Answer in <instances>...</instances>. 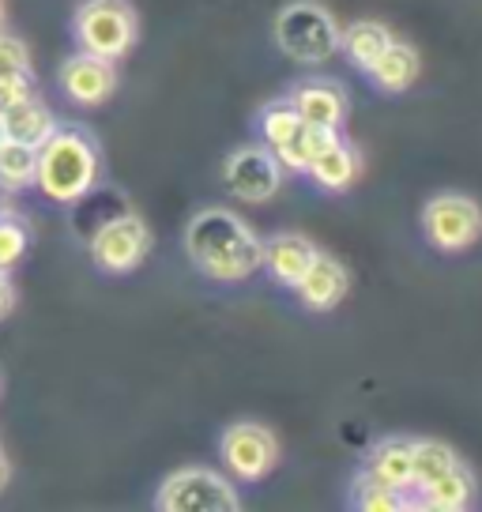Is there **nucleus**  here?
<instances>
[{"label":"nucleus","instance_id":"nucleus-27","mask_svg":"<svg viewBox=\"0 0 482 512\" xmlns=\"http://www.w3.org/2000/svg\"><path fill=\"white\" fill-rule=\"evenodd\" d=\"M38 95V83L34 76H4L0 80V110L16 106V102H27V98Z\"/></svg>","mask_w":482,"mask_h":512},{"label":"nucleus","instance_id":"nucleus-28","mask_svg":"<svg viewBox=\"0 0 482 512\" xmlns=\"http://www.w3.org/2000/svg\"><path fill=\"white\" fill-rule=\"evenodd\" d=\"M16 283H12V272H0V320H8L16 313Z\"/></svg>","mask_w":482,"mask_h":512},{"label":"nucleus","instance_id":"nucleus-9","mask_svg":"<svg viewBox=\"0 0 482 512\" xmlns=\"http://www.w3.org/2000/svg\"><path fill=\"white\" fill-rule=\"evenodd\" d=\"M219 456L238 482H260L279 464V441L260 422H234L219 437Z\"/></svg>","mask_w":482,"mask_h":512},{"label":"nucleus","instance_id":"nucleus-18","mask_svg":"<svg viewBox=\"0 0 482 512\" xmlns=\"http://www.w3.org/2000/svg\"><path fill=\"white\" fill-rule=\"evenodd\" d=\"M0 121H4V136H8V140L27 144V147H42L49 132L57 128V117H53V110H49L38 95L27 98V102L8 106V110H0Z\"/></svg>","mask_w":482,"mask_h":512},{"label":"nucleus","instance_id":"nucleus-23","mask_svg":"<svg viewBox=\"0 0 482 512\" xmlns=\"http://www.w3.org/2000/svg\"><path fill=\"white\" fill-rule=\"evenodd\" d=\"M302 128V117H298V110L290 106L287 98H275V102H268L264 110L257 113V136L260 144H268L275 151V147H283Z\"/></svg>","mask_w":482,"mask_h":512},{"label":"nucleus","instance_id":"nucleus-13","mask_svg":"<svg viewBox=\"0 0 482 512\" xmlns=\"http://www.w3.org/2000/svg\"><path fill=\"white\" fill-rule=\"evenodd\" d=\"M366 475L381 479L392 490H403L411 494L415 490V441L407 437H385L366 452V464H362Z\"/></svg>","mask_w":482,"mask_h":512},{"label":"nucleus","instance_id":"nucleus-32","mask_svg":"<svg viewBox=\"0 0 482 512\" xmlns=\"http://www.w3.org/2000/svg\"><path fill=\"white\" fill-rule=\"evenodd\" d=\"M0 388H4V384H0Z\"/></svg>","mask_w":482,"mask_h":512},{"label":"nucleus","instance_id":"nucleus-26","mask_svg":"<svg viewBox=\"0 0 482 512\" xmlns=\"http://www.w3.org/2000/svg\"><path fill=\"white\" fill-rule=\"evenodd\" d=\"M4 76H34L31 46L8 31H0V80Z\"/></svg>","mask_w":482,"mask_h":512},{"label":"nucleus","instance_id":"nucleus-22","mask_svg":"<svg viewBox=\"0 0 482 512\" xmlns=\"http://www.w3.org/2000/svg\"><path fill=\"white\" fill-rule=\"evenodd\" d=\"M34 174H38V147L4 140L0 144V192L34 189Z\"/></svg>","mask_w":482,"mask_h":512},{"label":"nucleus","instance_id":"nucleus-15","mask_svg":"<svg viewBox=\"0 0 482 512\" xmlns=\"http://www.w3.org/2000/svg\"><path fill=\"white\" fill-rule=\"evenodd\" d=\"M418 76H422V61H418L415 46L396 42V38H392L385 46V53L366 68V80H370L381 95H407L418 83Z\"/></svg>","mask_w":482,"mask_h":512},{"label":"nucleus","instance_id":"nucleus-11","mask_svg":"<svg viewBox=\"0 0 482 512\" xmlns=\"http://www.w3.org/2000/svg\"><path fill=\"white\" fill-rule=\"evenodd\" d=\"M287 102L298 110V117L306 125H321V128H343L347 110H351L343 83L328 80V76H306V80H298L290 87Z\"/></svg>","mask_w":482,"mask_h":512},{"label":"nucleus","instance_id":"nucleus-24","mask_svg":"<svg viewBox=\"0 0 482 512\" xmlns=\"http://www.w3.org/2000/svg\"><path fill=\"white\" fill-rule=\"evenodd\" d=\"M31 238L34 234H31V226H27L23 215L0 208V272H12L19 260L27 256Z\"/></svg>","mask_w":482,"mask_h":512},{"label":"nucleus","instance_id":"nucleus-16","mask_svg":"<svg viewBox=\"0 0 482 512\" xmlns=\"http://www.w3.org/2000/svg\"><path fill=\"white\" fill-rule=\"evenodd\" d=\"M415 501V509H426V512H464L471 501H475V475L467 471L464 464H456L452 471L445 475H437L434 482H426V486H418L411 490Z\"/></svg>","mask_w":482,"mask_h":512},{"label":"nucleus","instance_id":"nucleus-25","mask_svg":"<svg viewBox=\"0 0 482 512\" xmlns=\"http://www.w3.org/2000/svg\"><path fill=\"white\" fill-rule=\"evenodd\" d=\"M456 464H460V456L449 445H441V441H415V490L426 486V482H434L437 475L452 471Z\"/></svg>","mask_w":482,"mask_h":512},{"label":"nucleus","instance_id":"nucleus-12","mask_svg":"<svg viewBox=\"0 0 482 512\" xmlns=\"http://www.w3.org/2000/svg\"><path fill=\"white\" fill-rule=\"evenodd\" d=\"M347 290H351L347 264L332 253H321V249L309 260V268L302 272V279L294 283V294H298V302L306 305L309 313H328V309H336V305L347 298Z\"/></svg>","mask_w":482,"mask_h":512},{"label":"nucleus","instance_id":"nucleus-21","mask_svg":"<svg viewBox=\"0 0 482 512\" xmlns=\"http://www.w3.org/2000/svg\"><path fill=\"white\" fill-rule=\"evenodd\" d=\"M351 509L362 512H400V509H415V501L403 494V490H392L381 479H373L366 471H358L351 482Z\"/></svg>","mask_w":482,"mask_h":512},{"label":"nucleus","instance_id":"nucleus-3","mask_svg":"<svg viewBox=\"0 0 482 512\" xmlns=\"http://www.w3.org/2000/svg\"><path fill=\"white\" fill-rule=\"evenodd\" d=\"M275 46L287 53L294 64H317L332 61L339 53V27L332 12L317 0H290L287 8L272 23Z\"/></svg>","mask_w":482,"mask_h":512},{"label":"nucleus","instance_id":"nucleus-7","mask_svg":"<svg viewBox=\"0 0 482 512\" xmlns=\"http://www.w3.org/2000/svg\"><path fill=\"white\" fill-rule=\"evenodd\" d=\"M87 253L102 275H132L151 253V230L140 215H113L98 226L91 241H87Z\"/></svg>","mask_w":482,"mask_h":512},{"label":"nucleus","instance_id":"nucleus-6","mask_svg":"<svg viewBox=\"0 0 482 512\" xmlns=\"http://www.w3.org/2000/svg\"><path fill=\"white\" fill-rule=\"evenodd\" d=\"M422 238L437 253H467L482 241V208L464 192H437L422 204Z\"/></svg>","mask_w":482,"mask_h":512},{"label":"nucleus","instance_id":"nucleus-14","mask_svg":"<svg viewBox=\"0 0 482 512\" xmlns=\"http://www.w3.org/2000/svg\"><path fill=\"white\" fill-rule=\"evenodd\" d=\"M317 256V245L302 234H272V238L264 241V272L272 275V283L279 287L294 290V283L302 279V272L309 268V260Z\"/></svg>","mask_w":482,"mask_h":512},{"label":"nucleus","instance_id":"nucleus-29","mask_svg":"<svg viewBox=\"0 0 482 512\" xmlns=\"http://www.w3.org/2000/svg\"><path fill=\"white\" fill-rule=\"evenodd\" d=\"M8 479H12V464H8V460H4V452H0V494H4Z\"/></svg>","mask_w":482,"mask_h":512},{"label":"nucleus","instance_id":"nucleus-30","mask_svg":"<svg viewBox=\"0 0 482 512\" xmlns=\"http://www.w3.org/2000/svg\"><path fill=\"white\" fill-rule=\"evenodd\" d=\"M4 23H8V4L0 0V31H4Z\"/></svg>","mask_w":482,"mask_h":512},{"label":"nucleus","instance_id":"nucleus-17","mask_svg":"<svg viewBox=\"0 0 482 512\" xmlns=\"http://www.w3.org/2000/svg\"><path fill=\"white\" fill-rule=\"evenodd\" d=\"M358 174H362V155H358V147H354L351 140H343V136H339L324 155H317V159L309 162V170H306L309 181L324 192H347L354 181H358Z\"/></svg>","mask_w":482,"mask_h":512},{"label":"nucleus","instance_id":"nucleus-20","mask_svg":"<svg viewBox=\"0 0 482 512\" xmlns=\"http://www.w3.org/2000/svg\"><path fill=\"white\" fill-rule=\"evenodd\" d=\"M339 136V128H321V125H306L302 121V128L290 136L283 147H275V159H279V166L283 170H294V174H306L309 170V162L317 159V155H324L328 147L336 144Z\"/></svg>","mask_w":482,"mask_h":512},{"label":"nucleus","instance_id":"nucleus-31","mask_svg":"<svg viewBox=\"0 0 482 512\" xmlns=\"http://www.w3.org/2000/svg\"><path fill=\"white\" fill-rule=\"evenodd\" d=\"M4 140H8V136H4V121H0V144H4Z\"/></svg>","mask_w":482,"mask_h":512},{"label":"nucleus","instance_id":"nucleus-10","mask_svg":"<svg viewBox=\"0 0 482 512\" xmlns=\"http://www.w3.org/2000/svg\"><path fill=\"white\" fill-rule=\"evenodd\" d=\"M57 87L68 102L76 106H87L95 110L102 102H110L113 91H117V64L102 61V57H91V53H72L61 61L57 68Z\"/></svg>","mask_w":482,"mask_h":512},{"label":"nucleus","instance_id":"nucleus-19","mask_svg":"<svg viewBox=\"0 0 482 512\" xmlns=\"http://www.w3.org/2000/svg\"><path fill=\"white\" fill-rule=\"evenodd\" d=\"M388 42H392V31H388L385 23H377V19H354V23H347V27L339 31V53H343L358 72H366V68L385 53Z\"/></svg>","mask_w":482,"mask_h":512},{"label":"nucleus","instance_id":"nucleus-2","mask_svg":"<svg viewBox=\"0 0 482 512\" xmlns=\"http://www.w3.org/2000/svg\"><path fill=\"white\" fill-rule=\"evenodd\" d=\"M102 181V144L87 125H61L38 147L34 189L53 204H80Z\"/></svg>","mask_w":482,"mask_h":512},{"label":"nucleus","instance_id":"nucleus-5","mask_svg":"<svg viewBox=\"0 0 482 512\" xmlns=\"http://www.w3.org/2000/svg\"><path fill=\"white\" fill-rule=\"evenodd\" d=\"M159 512H238L241 494L238 486L211 471V467H181L166 475L155 490Z\"/></svg>","mask_w":482,"mask_h":512},{"label":"nucleus","instance_id":"nucleus-1","mask_svg":"<svg viewBox=\"0 0 482 512\" xmlns=\"http://www.w3.org/2000/svg\"><path fill=\"white\" fill-rule=\"evenodd\" d=\"M181 241L189 264L211 283H245L264 264V241L230 208H200Z\"/></svg>","mask_w":482,"mask_h":512},{"label":"nucleus","instance_id":"nucleus-8","mask_svg":"<svg viewBox=\"0 0 482 512\" xmlns=\"http://www.w3.org/2000/svg\"><path fill=\"white\" fill-rule=\"evenodd\" d=\"M223 185L241 204H268L283 185V166L268 144L234 147L223 162Z\"/></svg>","mask_w":482,"mask_h":512},{"label":"nucleus","instance_id":"nucleus-4","mask_svg":"<svg viewBox=\"0 0 482 512\" xmlns=\"http://www.w3.org/2000/svg\"><path fill=\"white\" fill-rule=\"evenodd\" d=\"M72 38L76 49L117 64L121 57H129L140 38L136 8L129 0H83L72 16Z\"/></svg>","mask_w":482,"mask_h":512}]
</instances>
